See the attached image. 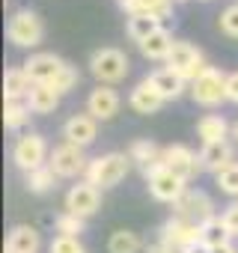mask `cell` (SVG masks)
<instances>
[{
  "mask_svg": "<svg viewBox=\"0 0 238 253\" xmlns=\"http://www.w3.org/2000/svg\"><path fill=\"white\" fill-rule=\"evenodd\" d=\"M128 170H131V158L125 152H107V155H98V158L89 161L83 179L89 185H95L98 191H104V188L119 185V182L128 176Z\"/></svg>",
  "mask_w": 238,
  "mask_h": 253,
  "instance_id": "cell-1",
  "label": "cell"
},
{
  "mask_svg": "<svg viewBox=\"0 0 238 253\" xmlns=\"http://www.w3.org/2000/svg\"><path fill=\"white\" fill-rule=\"evenodd\" d=\"M128 57L125 51H119V48H98L92 57H89V72L98 84L110 86V84H119L125 75H128Z\"/></svg>",
  "mask_w": 238,
  "mask_h": 253,
  "instance_id": "cell-2",
  "label": "cell"
},
{
  "mask_svg": "<svg viewBox=\"0 0 238 253\" xmlns=\"http://www.w3.org/2000/svg\"><path fill=\"white\" fill-rule=\"evenodd\" d=\"M6 36L18 48H36L45 39V24L33 9H18L6 24Z\"/></svg>",
  "mask_w": 238,
  "mask_h": 253,
  "instance_id": "cell-3",
  "label": "cell"
},
{
  "mask_svg": "<svg viewBox=\"0 0 238 253\" xmlns=\"http://www.w3.org/2000/svg\"><path fill=\"white\" fill-rule=\"evenodd\" d=\"M226 72L217 66H208L194 84H191V98L202 107H214L220 101H226Z\"/></svg>",
  "mask_w": 238,
  "mask_h": 253,
  "instance_id": "cell-4",
  "label": "cell"
},
{
  "mask_svg": "<svg viewBox=\"0 0 238 253\" xmlns=\"http://www.w3.org/2000/svg\"><path fill=\"white\" fill-rule=\"evenodd\" d=\"M167 69H173V72L182 75L188 84H194L208 66H205V57H202V51H199L197 45H191V42H176L173 51H170V57H167Z\"/></svg>",
  "mask_w": 238,
  "mask_h": 253,
  "instance_id": "cell-5",
  "label": "cell"
},
{
  "mask_svg": "<svg viewBox=\"0 0 238 253\" xmlns=\"http://www.w3.org/2000/svg\"><path fill=\"white\" fill-rule=\"evenodd\" d=\"M48 158H51V155H48V143H45V137L36 134V131L21 134V137L15 140V146H12V161H15L24 173H33V170L45 167Z\"/></svg>",
  "mask_w": 238,
  "mask_h": 253,
  "instance_id": "cell-6",
  "label": "cell"
},
{
  "mask_svg": "<svg viewBox=\"0 0 238 253\" xmlns=\"http://www.w3.org/2000/svg\"><path fill=\"white\" fill-rule=\"evenodd\" d=\"M173 214H176V217H185V220H191V223H199V226L208 223L211 217H217L211 197H208L205 191H199V188H188V191L173 203Z\"/></svg>",
  "mask_w": 238,
  "mask_h": 253,
  "instance_id": "cell-7",
  "label": "cell"
},
{
  "mask_svg": "<svg viewBox=\"0 0 238 253\" xmlns=\"http://www.w3.org/2000/svg\"><path fill=\"white\" fill-rule=\"evenodd\" d=\"M158 244L179 247V250H191V247H197V244H205V241H202V226L173 214V217L161 226V232H158Z\"/></svg>",
  "mask_w": 238,
  "mask_h": 253,
  "instance_id": "cell-8",
  "label": "cell"
},
{
  "mask_svg": "<svg viewBox=\"0 0 238 253\" xmlns=\"http://www.w3.org/2000/svg\"><path fill=\"white\" fill-rule=\"evenodd\" d=\"M89 161H92V158H86L83 149H80V146H72V143H60V146H54V152H51V158H48V164L54 167V173H57L60 179L86 176Z\"/></svg>",
  "mask_w": 238,
  "mask_h": 253,
  "instance_id": "cell-9",
  "label": "cell"
},
{
  "mask_svg": "<svg viewBox=\"0 0 238 253\" xmlns=\"http://www.w3.org/2000/svg\"><path fill=\"white\" fill-rule=\"evenodd\" d=\"M146 188H149V194L158 200V203H176L185 191H188V182H182L176 173H170L164 164H158V167H152L149 173H146Z\"/></svg>",
  "mask_w": 238,
  "mask_h": 253,
  "instance_id": "cell-10",
  "label": "cell"
},
{
  "mask_svg": "<svg viewBox=\"0 0 238 253\" xmlns=\"http://www.w3.org/2000/svg\"><path fill=\"white\" fill-rule=\"evenodd\" d=\"M161 164H164L170 173H176L182 182H191V179L202 170V167H199V155H197L191 146H182V143L167 146L164 155H161Z\"/></svg>",
  "mask_w": 238,
  "mask_h": 253,
  "instance_id": "cell-11",
  "label": "cell"
},
{
  "mask_svg": "<svg viewBox=\"0 0 238 253\" xmlns=\"http://www.w3.org/2000/svg\"><path fill=\"white\" fill-rule=\"evenodd\" d=\"M98 209H101V191L95 185H89L83 179V182H78V185L69 188V194H66V211H72V214H78V217L86 220Z\"/></svg>",
  "mask_w": 238,
  "mask_h": 253,
  "instance_id": "cell-12",
  "label": "cell"
},
{
  "mask_svg": "<svg viewBox=\"0 0 238 253\" xmlns=\"http://www.w3.org/2000/svg\"><path fill=\"white\" fill-rule=\"evenodd\" d=\"M21 69L27 72V78H30L33 84H48V86H51V84L60 78V72L66 69V60H60L57 54L39 51V54H33Z\"/></svg>",
  "mask_w": 238,
  "mask_h": 253,
  "instance_id": "cell-13",
  "label": "cell"
},
{
  "mask_svg": "<svg viewBox=\"0 0 238 253\" xmlns=\"http://www.w3.org/2000/svg\"><path fill=\"white\" fill-rule=\"evenodd\" d=\"M95 134H98V119H92L89 113H75L63 125V143H72L80 149H86L95 140Z\"/></svg>",
  "mask_w": 238,
  "mask_h": 253,
  "instance_id": "cell-14",
  "label": "cell"
},
{
  "mask_svg": "<svg viewBox=\"0 0 238 253\" xmlns=\"http://www.w3.org/2000/svg\"><path fill=\"white\" fill-rule=\"evenodd\" d=\"M86 113H89L92 119H98V122L113 119V116L119 113V92H116L113 86L98 84V86L89 92V98H86Z\"/></svg>",
  "mask_w": 238,
  "mask_h": 253,
  "instance_id": "cell-15",
  "label": "cell"
},
{
  "mask_svg": "<svg viewBox=\"0 0 238 253\" xmlns=\"http://www.w3.org/2000/svg\"><path fill=\"white\" fill-rule=\"evenodd\" d=\"M128 104H131V110H134V113H158V110H161V104H164V98H161V92L149 84V78H143V81L131 89Z\"/></svg>",
  "mask_w": 238,
  "mask_h": 253,
  "instance_id": "cell-16",
  "label": "cell"
},
{
  "mask_svg": "<svg viewBox=\"0 0 238 253\" xmlns=\"http://www.w3.org/2000/svg\"><path fill=\"white\" fill-rule=\"evenodd\" d=\"M229 164H232V146L226 140H220V143H202V152H199V167L202 170H208V173L217 176Z\"/></svg>",
  "mask_w": 238,
  "mask_h": 253,
  "instance_id": "cell-17",
  "label": "cell"
},
{
  "mask_svg": "<svg viewBox=\"0 0 238 253\" xmlns=\"http://www.w3.org/2000/svg\"><path fill=\"white\" fill-rule=\"evenodd\" d=\"M128 15H149V18H170L173 12V0H116Z\"/></svg>",
  "mask_w": 238,
  "mask_h": 253,
  "instance_id": "cell-18",
  "label": "cell"
},
{
  "mask_svg": "<svg viewBox=\"0 0 238 253\" xmlns=\"http://www.w3.org/2000/svg\"><path fill=\"white\" fill-rule=\"evenodd\" d=\"M33 86L36 84L27 78L24 69H6V75H3V101H27Z\"/></svg>",
  "mask_w": 238,
  "mask_h": 253,
  "instance_id": "cell-19",
  "label": "cell"
},
{
  "mask_svg": "<svg viewBox=\"0 0 238 253\" xmlns=\"http://www.w3.org/2000/svg\"><path fill=\"white\" fill-rule=\"evenodd\" d=\"M39 232L27 223H18L12 226V232L6 235V253H39Z\"/></svg>",
  "mask_w": 238,
  "mask_h": 253,
  "instance_id": "cell-20",
  "label": "cell"
},
{
  "mask_svg": "<svg viewBox=\"0 0 238 253\" xmlns=\"http://www.w3.org/2000/svg\"><path fill=\"white\" fill-rule=\"evenodd\" d=\"M149 84L161 92V98L164 101H173V98H179L182 92H185V78L182 75H176L173 69H158V72H152L149 75Z\"/></svg>",
  "mask_w": 238,
  "mask_h": 253,
  "instance_id": "cell-21",
  "label": "cell"
},
{
  "mask_svg": "<svg viewBox=\"0 0 238 253\" xmlns=\"http://www.w3.org/2000/svg\"><path fill=\"white\" fill-rule=\"evenodd\" d=\"M161 155H164V149H158L152 140H134V143L128 146V158H131V164H137V167L143 170V176H146L152 167L161 164Z\"/></svg>",
  "mask_w": 238,
  "mask_h": 253,
  "instance_id": "cell-22",
  "label": "cell"
},
{
  "mask_svg": "<svg viewBox=\"0 0 238 253\" xmlns=\"http://www.w3.org/2000/svg\"><path fill=\"white\" fill-rule=\"evenodd\" d=\"M173 45H176L173 33H170L167 27H161L158 33H152V36L140 45V54H143L146 60H167L170 51H173Z\"/></svg>",
  "mask_w": 238,
  "mask_h": 253,
  "instance_id": "cell-23",
  "label": "cell"
},
{
  "mask_svg": "<svg viewBox=\"0 0 238 253\" xmlns=\"http://www.w3.org/2000/svg\"><path fill=\"white\" fill-rule=\"evenodd\" d=\"M197 134H199L202 143H220V140H226V134H229V122H226L223 116H217V113H205V116L197 122Z\"/></svg>",
  "mask_w": 238,
  "mask_h": 253,
  "instance_id": "cell-24",
  "label": "cell"
},
{
  "mask_svg": "<svg viewBox=\"0 0 238 253\" xmlns=\"http://www.w3.org/2000/svg\"><path fill=\"white\" fill-rule=\"evenodd\" d=\"M27 104H30L33 113H54L57 104H60V92H57L54 86H48V84H36V86L30 89Z\"/></svg>",
  "mask_w": 238,
  "mask_h": 253,
  "instance_id": "cell-25",
  "label": "cell"
},
{
  "mask_svg": "<svg viewBox=\"0 0 238 253\" xmlns=\"http://www.w3.org/2000/svg\"><path fill=\"white\" fill-rule=\"evenodd\" d=\"M164 24L158 21V18H149V15H128V39L131 42H137V45H143L152 33H158Z\"/></svg>",
  "mask_w": 238,
  "mask_h": 253,
  "instance_id": "cell-26",
  "label": "cell"
},
{
  "mask_svg": "<svg viewBox=\"0 0 238 253\" xmlns=\"http://www.w3.org/2000/svg\"><path fill=\"white\" fill-rule=\"evenodd\" d=\"M143 250V238L134 229H116L107 241V253H140Z\"/></svg>",
  "mask_w": 238,
  "mask_h": 253,
  "instance_id": "cell-27",
  "label": "cell"
},
{
  "mask_svg": "<svg viewBox=\"0 0 238 253\" xmlns=\"http://www.w3.org/2000/svg\"><path fill=\"white\" fill-rule=\"evenodd\" d=\"M30 104L27 101H3V122L9 131H21L30 119Z\"/></svg>",
  "mask_w": 238,
  "mask_h": 253,
  "instance_id": "cell-28",
  "label": "cell"
},
{
  "mask_svg": "<svg viewBox=\"0 0 238 253\" xmlns=\"http://www.w3.org/2000/svg\"><path fill=\"white\" fill-rule=\"evenodd\" d=\"M57 173H54V167L51 164H45V167H39V170H33V173H27V191H33V194H48L51 188H57Z\"/></svg>",
  "mask_w": 238,
  "mask_h": 253,
  "instance_id": "cell-29",
  "label": "cell"
},
{
  "mask_svg": "<svg viewBox=\"0 0 238 253\" xmlns=\"http://www.w3.org/2000/svg\"><path fill=\"white\" fill-rule=\"evenodd\" d=\"M202 241L208 244V247H217V244H226L229 241V232H226V226H223V217L217 214V217H211L208 223H202Z\"/></svg>",
  "mask_w": 238,
  "mask_h": 253,
  "instance_id": "cell-30",
  "label": "cell"
},
{
  "mask_svg": "<svg viewBox=\"0 0 238 253\" xmlns=\"http://www.w3.org/2000/svg\"><path fill=\"white\" fill-rule=\"evenodd\" d=\"M54 226H57V235H72V238H78V235L83 232L86 220L78 217V214H72V211H63V214H57Z\"/></svg>",
  "mask_w": 238,
  "mask_h": 253,
  "instance_id": "cell-31",
  "label": "cell"
},
{
  "mask_svg": "<svg viewBox=\"0 0 238 253\" xmlns=\"http://www.w3.org/2000/svg\"><path fill=\"white\" fill-rule=\"evenodd\" d=\"M214 182H217V188H220L223 194L238 197V161H232L226 170H220V173L214 176Z\"/></svg>",
  "mask_w": 238,
  "mask_h": 253,
  "instance_id": "cell-32",
  "label": "cell"
},
{
  "mask_svg": "<svg viewBox=\"0 0 238 253\" xmlns=\"http://www.w3.org/2000/svg\"><path fill=\"white\" fill-rule=\"evenodd\" d=\"M78 81H80V72H78V69H75L72 63H66V69L60 72V78H57V81H54L51 86H54V89H57V92L63 95V92L75 89V86H78Z\"/></svg>",
  "mask_w": 238,
  "mask_h": 253,
  "instance_id": "cell-33",
  "label": "cell"
},
{
  "mask_svg": "<svg viewBox=\"0 0 238 253\" xmlns=\"http://www.w3.org/2000/svg\"><path fill=\"white\" fill-rule=\"evenodd\" d=\"M217 27H220L226 36L238 39V3H232V6H226V9L220 12V18H217Z\"/></svg>",
  "mask_w": 238,
  "mask_h": 253,
  "instance_id": "cell-34",
  "label": "cell"
},
{
  "mask_svg": "<svg viewBox=\"0 0 238 253\" xmlns=\"http://www.w3.org/2000/svg\"><path fill=\"white\" fill-rule=\"evenodd\" d=\"M51 253H86V247L80 244V238L54 235V238H51Z\"/></svg>",
  "mask_w": 238,
  "mask_h": 253,
  "instance_id": "cell-35",
  "label": "cell"
},
{
  "mask_svg": "<svg viewBox=\"0 0 238 253\" xmlns=\"http://www.w3.org/2000/svg\"><path fill=\"white\" fill-rule=\"evenodd\" d=\"M220 217H223V226H226L229 238H238V203H235V206H229Z\"/></svg>",
  "mask_w": 238,
  "mask_h": 253,
  "instance_id": "cell-36",
  "label": "cell"
},
{
  "mask_svg": "<svg viewBox=\"0 0 238 253\" xmlns=\"http://www.w3.org/2000/svg\"><path fill=\"white\" fill-rule=\"evenodd\" d=\"M226 101L238 104V72H229L226 78Z\"/></svg>",
  "mask_w": 238,
  "mask_h": 253,
  "instance_id": "cell-37",
  "label": "cell"
},
{
  "mask_svg": "<svg viewBox=\"0 0 238 253\" xmlns=\"http://www.w3.org/2000/svg\"><path fill=\"white\" fill-rule=\"evenodd\" d=\"M146 253H188V250H179V247H167V244H152Z\"/></svg>",
  "mask_w": 238,
  "mask_h": 253,
  "instance_id": "cell-38",
  "label": "cell"
},
{
  "mask_svg": "<svg viewBox=\"0 0 238 253\" xmlns=\"http://www.w3.org/2000/svg\"><path fill=\"white\" fill-rule=\"evenodd\" d=\"M211 253H238V247H235L232 241H226V244H217V247H211Z\"/></svg>",
  "mask_w": 238,
  "mask_h": 253,
  "instance_id": "cell-39",
  "label": "cell"
},
{
  "mask_svg": "<svg viewBox=\"0 0 238 253\" xmlns=\"http://www.w3.org/2000/svg\"><path fill=\"white\" fill-rule=\"evenodd\" d=\"M188 253H211V247H208V244H197V247H191Z\"/></svg>",
  "mask_w": 238,
  "mask_h": 253,
  "instance_id": "cell-40",
  "label": "cell"
},
{
  "mask_svg": "<svg viewBox=\"0 0 238 253\" xmlns=\"http://www.w3.org/2000/svg\"><path fill=\"white\" fill-rule=\"evenodd\" d=\"M232 137H235V143H238V122L232 125Z\"/></svg>",
  "mask_w": 238,
  "mask_h": 253,
  "instance_id": "cell-41",
  "label": "cell"
},
{
  "mask_svg": "<svg viewBox=\"0 0 238 253\" xmlns=\"http://www.w3.org/2000/svg\"><path fill=\"white\" fill-rule=\"evenodd\" d=\"M173 3H185V0H173Z\"/></svg>",
  "mask_w": 238,
  "mask_h": 253,
  "instance_id": "cell-42",
  "label": "cell"
}]
</instances>
